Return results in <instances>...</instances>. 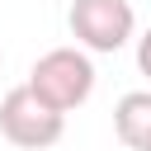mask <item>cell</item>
<instances>
[{
    "mask_svg": "<svg viewBox=\"0 0 151 151\" xmlns=\"http://www.w3.org/2000/svg\"><path fill=\"white\" fill-rule=\"evenodd\" d=\"M28 90L38 99H47L57 113H71L80 109L90 94H94V61L85 47H52L33 61L28 71Z\"/></svg>",
    "mask_w": 151,
    "mask_h": 151,
    "instance_id": "6da1fadb",
    "label": "cell"
},
{
    "mask_svg": "<svg viewBox=\"0 0 151 151\" xmlns=\"http://www.w3.org/2000/svg\"><path fill=\"white\" fill-rule=\"evenodd\" d=\"M66 132V113H57L47 99H38L28 85H14L0 99V137L19 151H42L57 146Z\"/></svg>",
    "mask_w": 151,
    "mask_h": 151,
    "instance_id": "7a4b0ae2",
    "label": "cell"
},
{
    "mask_svg": "<svg viewBox=\"0 0 151 151\" xmlns=\"http://www.w3.org/2000/svg\"><path fill=\"white\" fill-rule=\"evenodd\" d=\"M66 24L85 52H118L132 42L137 14H132V0H71Z\"/></svg>",
    "mask_w": 151,
    "mask_h": 151,
    "instance_id": "3957f363",
    "label": "cell"
},
{
    "mask_svg": "<svg viewBox=\"0 0 151 151\" xmlns=\"http://www.w3.org/2000/svg\"><path fill=\"white\" fill-rule=\"evenodd\" d=\"M113 137L127 151H151V90H127L113 104Z\"/></svg>",
    "mask_w": 151,
    "mask_h": 151,
    "instance_id": "277c9868",
    "label": "cell"
},
{
    "mask_svg": "<svg viewBox=\"0 0 151 151\" xmlns=\"http://www.w3.org/2000/svg\"><path fill=\"white\" fill-rule=\"evenodd\" d=\"M137 66H142V76L151 80V28L137 38Z\"/></svg>",
    "mask_w": 151,
    "mask_h": 151,
    "instance_id": "5b68a950",
    "label": "cell"
}]
</instances>
